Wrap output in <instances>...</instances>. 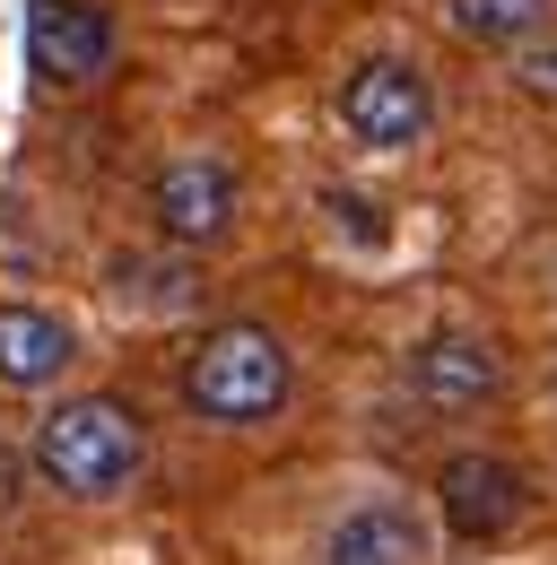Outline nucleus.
I'll return each mask as SVG.
<instances>
[{"instance_id": "f257e3e1", "label": "nucleus", "mask_w": 557, "mask_h": 565, "mask_svg": "<svg viewBox=\"0 0 557 565\" xmlns=\"http://www.w3.org/2000/svg\"><path fill=\"white\" fill-rule=\"evenodd\" d=\"M35 470H44V488L70 495V504H114V495L148 470V426H139V409L114 401V392H70V401H53L44 426H35Z\"/></svg>"}, {"instance_id": "f03ea898", "label": "nucleus", "mask_w": 557, "mask_h": 565, "mask_svg": "<svg viewBox=\"0 0 557 565\" xmlns=\"http://www.w3.org/2000/svg\"><path fill=\"white\" fill-rule=\"evenodd\" d=\"M287 392H296V365L271 322H218L183 356V409L201 426H271Z\"/></svg>"}, {"instance_id": "7ed1b4c3", "label": "nucleus", "mask_w": 557, "mask_h": 565, "mask_svg": "<svg viewBox=\"0 0 557 565\" xmlns=\"http://www.w3.org/2000/svg\"><path fill=\"white\" fill-rule=\"evenodd\" d=\"M340 131H348L357 148H375V157L418 148L427 131H435V87H427V71H418V62H401V53L357 62V71L340 78Z\"/></svg>"}, {"instance_id": "20e7f679", "label": "nucleus", "mask_w": 557, "mask_h": 565, "mask_svg": "<svg viewBox=\"0 0 557 565\" xmlns=\"http://www.w3.org/2000/svg\"><path fill=\"white\" fill-rule=\"evenodd\" d=\"M114 53H123V35H114L105 0H27V71L44 78L53 96L105 87Z\"/></svg>"}, {"instance_id": "39448f33", "label": "nucleus", "mask_w": 557, "mask_h": 565, "mask_svg": "<svg viewBox=\"0 0 557 565\" xmlns=\"http://www.w3.org/2000/svg\"><path fill=\"white\" fill-rule=\"evenodd\" d=\"M235 217H244V183H235L227 157H175V166H157V183H148V226H157V244L209 253V244L235 235Z\"/></svg>"}, {"instance_id": "423d86ee", "label": "nucleus", "mask_w": 557, "mask_h": 565, "mask_svg": "<svg viewBox=\"0 0 557 565\" xmlns=\"http://www.w3.org/2000/svg\"><path fill=\"white\" fill-rule=\"evenodd\" d=\"M435 513H444V531L453 540H505L523 513H532V479L514 470V461H496V452H453L444 470H435Z\"/></svg>"}, {"instance_id": "0eeeda50", "label": "nucleus", "mask_w": 557, "mask_h": 565, "mask_svg": "<svg viewBox=\"0 0 557 565\" xmlns=\"http://www.w3.org/2000/svg\"><path fill=\"white\" fill-rule=\"evenodd\" d=\"M410 392L427 401V409H480V401H496L505 392V356L487 349L480 331H435V340H418L410 349Z\"/></svg>"}, {"instance_id": "6e6552de", "label": "nucleus", "mask_w": 557, "mask_h": 565, "mask_svg": "<svg viewBox=\"0 0 557 565\" xmlns=\"http://www.w3.org/2000/svg\"><path fill=\"white\" fill-rule=\"evenodd\" d=\"M70 365H78V331H70L53 305L9 296L0 305V383L9 392H53Z\"/></svg>"}, {"instance_id": "1a4fd4ad", "label": "nucleus", "mask_w": 557, "mask_h": 565, "mask_svg": "<svg viewBox=\"0 0 557 565\" xmlns=\"http://www.w3.org/2000/svg\"><path fill=\"white\" fill-rule=\"evenodd\" d=\"M323 565H427V522H418L410 504L375 495V504H357V513L332 522Z\"/></svg>"}, {"instance_id": "9d476101", "label": "nucleus", "mask_w": 557, "mask_h": 565, "mask_svg": "<svg viewBox=\"0 0 557 565\" xmlns=\"http://www.w3.org/2000/svg\"><path fill=\"white\" fill-rule=\"evenodd\" d=\"M114 296L132 313H192L201 305V270L183 253H114Z\"/></svg>"}, {"instance_id": "9b49d317", "label": "nucleus", "mask_w": 557, "mask_h": 565, "mask_svg": "<svg viewBox=\"0 0 557 565\" xmlns=\"http://www.w3.org/2000/svg\"><path fill=\"white\" fill-rule=\"evenodd\" d=\"M549 18H557V0H453V35L462 44H496V53L549 35Z\"/></svg>"}, {"instance_id": "f8f14e48", "label": "nucleus", "mask_w": 557, "mask_h": 565, "mask_svg": "<svg viewBox=\"0 0 557 565\" xmlns=\"http://www.w3.org/2000/svg\"><path fill=\"white\" fill-rule=\"evenodd\" d=\"M514 87H523L532 105H557V35H532V44H514Z\"/></svg>"}]
</instances>
